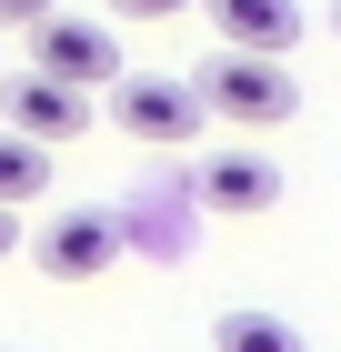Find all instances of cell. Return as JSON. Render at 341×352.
Here are the masks:
<instances>
[{"instance_id":"cell-1","label":"cell","mask_w":341,"mask_h":352,"mask_svg":"<svg viewBox=\"0 0 341 352\" xmlns=\"http://www.w3.org/2000/svg\"><path fill=\"white\" fill-rule=\"evenodd\" d=\"M201 111H221V121H241V131H281L291 111H301V81H291V60H251V51H221L201 60Z\"/></svg>"},{"instance_id":"cell-2","label":"cell","mask_w":341,"mask_h":352,"mask_svg":"<svg viewBox=\"0 0 341 352\" xmlns=\"http://www.w3.org/2000/svg\"><path fill=\"white\" fill-rule=\"evenodd\" d=\"M30 71H40V81H60V91H101V81H121L131 60H121V30H110V21L51 10V21L30 30Z\"/></svg>"},{"instance_id":"cell-3","label":"cell","mask_w":341,"mask_h":352,"mask_svg":"<svg viewBox=\"0 0 341 352\" xmlns=\"http://www.w3.org/2000/svg\"><path fill=\"white\" fill-rule=\"evenodd\" d=\"M110 121H121L131 141H151V151H191L211 111H201V91H191V81H161V71H121V81H110Z\"/></svg>"},{"instance_id":"cell-4","label":"cell","mask_w":341,"mask_h":352,"mask_svg":"<svg viewBox=\"0 0 341 352\" xmlns=\"http://www.w3.org/2000/svg\"><path fill=\"white\" fill-rule=\"evenodd\" d=\"M0 131L30 141V151H71L91 131V91H60L40 71H0Z\"/></svg>"},{"instance_id":"cell-5","label":"cell","mask_w":341,"mask_h":352,"mask_svg":"<svg viewBox=\"0 0 341 352\" xmlns=\"http://www.w3.org/2000/svg\"><path fill=\"white\" fill-rule=\"evenodd\" d=\"M121 242H131L121 212H51V232H21V252L51 272V282H101V272L121 262Z\"/></svg>"},{"instance_id":"cell-6","label":"cell","mask_w":341,"mask_h":352,"mask_svg":"<svg viewBox=\"0 0 341 352\" xmlns=\"http://www.w3.org/2000/svg\"><path fill=\"white\" fill-rule=\"evenodd\" d=\"M191 182H201L211 212H231V221H251V212H271V201H281V162H271V151H201V171H191Z\"/></svg>"},{"instance_id":"cell-7","label":"cell","mask_w":341,"mask_h":352,"mask_svg":"<svg viewBox=\"0 0 341 352\" xmlns=\"http://www.w3.org/2000/svg\"><path fill=\"white\" fill-rule=\"evenodd\" d=\"M211 30H221V51L291 60L301 51V0H211Z\"/></svg>"},{"instance_id":"cell-8","label":"cell","mask_w":341,"mask_h":352,"mask_svg":"<svg viewBox=\"0 0 341 352\" xmlns=\"http://www.w3.org/2000/svg\"><path fill=\"white\" fill-rule=\"evenodd\" d=\"M211 352H311V342H301V332H291L281 312H221Z\"/></svg>"},{"instance_id":"cell-9","label":"cell","mask_w":341,"mask_h":352,"mask_svg":"<svg viewBox=\"0 0 341 352\" xmlns=\"http://www.w3.org/2000/svg\"><path fill=\"white\" fill-rule=\"evenodd\" d=\"M51 191V151H30V141L0 131V212H21V201H40Z\"/></svg>"},{"instance_id":"cell-10","label":"cell","mask_w":341,"mask_h":352,"mask_svg":"<svg viewBox=\"0 0 341 352\" xmlns=\"http://www.w3.org/2000/svg\"><path fill=\"white\" fill-rule=\"evenodd\" d=\"M191 0H110V21H181Z\"/></svg>"},{"instance_id":"cell-11","label":"cell","mask_w":341,"mask_h":352,"mask_svg":"<svg viewBox=\"0 0 341 352\" xmlns=\"http://www.w3.org/2000/svg\"><path fill=\"white\" fill-rule=\"evenodd\" d=\"M51 10H60V0H0V30H40Z\"/></svg>"},{"instance_id":"cell-12","label":"cell","mask_w":341,"mask_h":352,"mask_svg":"<svg viewBox=\"0 0 341 352\" xmlns=\"http://www.w3.org/2000/svg\"><path fill=\"white\" fill-rule=\"evenodd\" d=\"M10 252H21V212H0V262H10Z\"/></svg>"},{"instance_id":"cell-13","label":"cell","mask_w":341,"mask_h":352,"mask_svg":"<svg viewBox=\"0 0 341 352\" xmlns=\"http://www.w3.org/2000/svg\"><path fill=\"white\" fill-rule=\"evenodd\" d=\"M331 30H341V0H331Z\"/></svg>"},{"instance_id":"cell-14","label":"cell","mask_w":341,"mask_h":352,"mask_svg":"<svg viewBox=\"0 0 341 352\" xmlns=\"http://www.w3.org/2000/svg\"><path fill=\"white\" fill-rule=\"evenodd\" d=\"M0 352H21V342H0Z\"/></svg>"}]
</instances>
